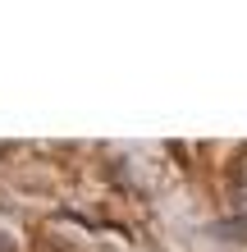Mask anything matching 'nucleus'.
Returning <instances> with one entry per match:
<instances>
[{"mask_svg":"<svg viewBox=\"0 0 247 252\" xmlns=\"http://www.w3.org/2000/svg\"><path fill=\"white\" fill-rule=\"evenodd\" d=\"M220 234H229V239H247V216H243V220H229Z\"/></svg>","mask_w":247,"mask_h":252,"instance_id":"1","label":"nucleus"}]
</instances>
